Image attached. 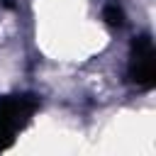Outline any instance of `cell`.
<instances>
[{"label": "cell", "mask_w": 156, "mask_h": 156, "mask_svg": "<svg viewBox=\"0 0 156 156\" xmlns=\"http://www.w3.org/2000/svg\"><path fill=\"white\" fill-rule=\"evenodd\" d=\"M39 110L37 95H5L0 98V151L10 149L20 132L29 124L32 115Z\"/></svg>", "instance_id": "6da1fadb"}, {"label": "cell", "mask_w": 156, "mask_h": 156, "mask_svg": "<svg viewBox=\"0 0 156 156\" xmlns=\"http://www.w3.org/2000/svg\"><path fill=\"white\" fill-rule=\"evenodd\" d=\"M127 76L139 88H154V83H156V51H154V39L149 34H139L132 41Z\"/></svg>", "instance_id": "7a4b0ae2"}, {"label": "cell", "mask_w": 156, "mask_h": 156, "mask_svg": "<svg viewBox=\"0 0 156 156\" xmlns=\"http://www.w3.org/2000/svg\"><path fill=\"white\" fill-rule=\"evenodd\" d=\"M102 17H105V22L112 24V27H122V24H124V12H122V7H119L115 0L102 7Z\"/></svg>", "instance_id": "3957f363"}]
</instances>
